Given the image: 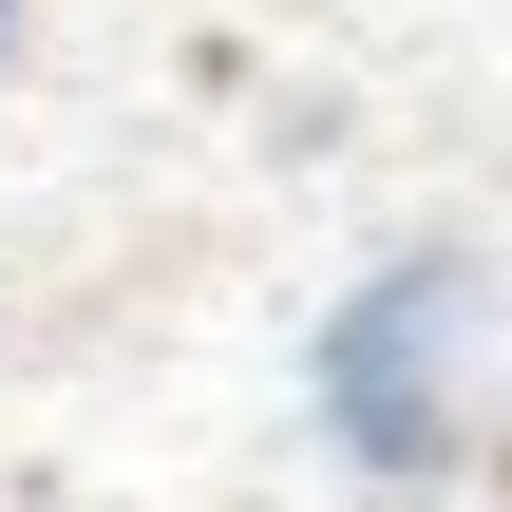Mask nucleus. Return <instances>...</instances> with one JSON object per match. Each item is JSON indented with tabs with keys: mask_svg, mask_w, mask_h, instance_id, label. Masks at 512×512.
Listing matches in <instances>:
<instances>
[{
	"mask_svg": "<svg viewBox=\"0 0 512 512\" xmlns=\"http://www.w3.org/2000/svg\"><path fill=\"white\" fill-rule=\"evenodd\" d=\"M304 399H323V437H342L361 475H399V494L456 475L475 418H494V285H475V247H380V266L323 304Z\"/></svg>",
	"mask_w": 512,
	"mask_h": 512,
	"instance_id": "f257e3e1",
	"label": "nucleus"
},
{
	"mask_svg": "<svg viewBox=\"0 0 512 512\" xmlns=\"http://www.w3.org/2000/svg\"><path fill=\"white\" fill-rule=\"evenodd\" d=\"M0 38H19V0H0Z\"/></svg>",
	"mask_w": 512,
	"mask_h": 512,
	"instance_id": "f03ea898",
	"label": "nucleus"
}]
</instances>
